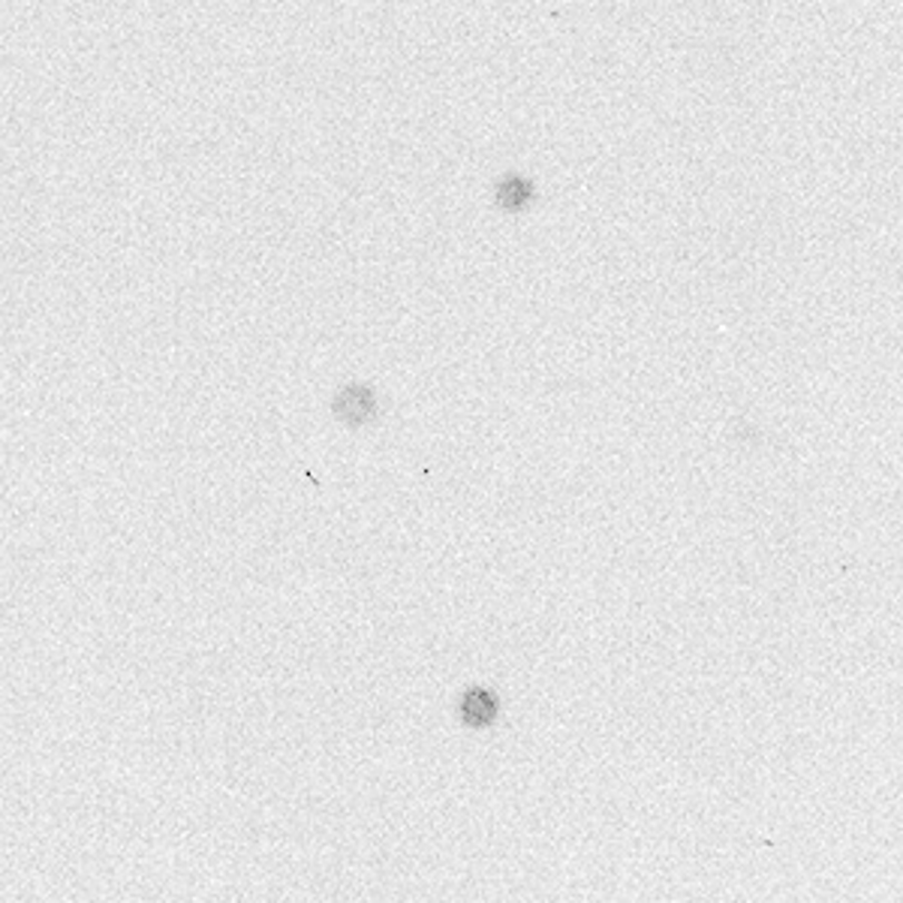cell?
Returning <instances> with one entry per match:
<instances>
[{"instance_id": "cell-1", "label": "cell", "mask_w": 903, "mask_h": 903, "mask_svg": "<svg viewBox=\"0 0 903 903\" xmlns=\"http://www.w3.org/2000/svg\"><path fill=\"white\" fill-rule=\"evenodd\" d=\"M537 196V187L530 178H521V175H507L503 181L498 184V205L503 212H524Z\"/></svg>"}, {"instance_id": "cell-2", "label": "cell", "mask_w": 903, "mask_h": 903, "mask_svg": "<svg viewBox=\"0 0 903 903\" xmlns=\"http://www.w3.org/2000/svg\"><path fill=\"white\" fill-rule=\"evenodd\" d=\"M461 714L470 726H485V723L494 720L498 714V699L491 696L488 690H470L464 696V705H461Z\"/></svg>"}]
</instances>
